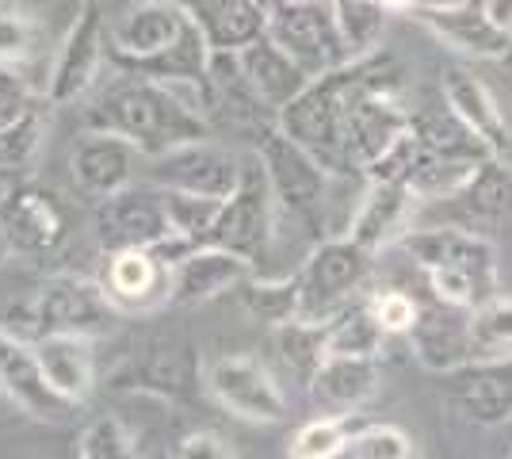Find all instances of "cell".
Returning <instances> with one entry per match:
<instances>
[{
  "label": "cell",
  "mask_w": 512,
  "mask_h": 459,
  "mask_svg": "<svg viewBox=\"0 0 512 459\" xmlns=\"http://www.w3.org/2000/svg\"><path fill=\"white\" fill-rule=\"evenodd\" d=\"M88 131H111L130 138L146 157H161V153L188 146V142H203L211 138V119L188 108L165 81L153 77H119L107 92L96 96V104L85 111Z\"/></svg>",
  "instance_id": "obj_1"
},
{
  "label": "cell",
  "mask_w": 512,
  "mask_h": 459,
  "mask_svg": "<svg viewBox=\"0 0 512 459\" xmlns=\"http://www.w3.org/2000/svg\"><path fill=\"white\" fill-rule=\"evenodd\" d=\"M115 314L119 310L111 306L104 284L58 272V276H46L20 306H12V322L8 326L23 322L12 333H20L27 341H39L46 333H81V337L96 341V337L111 333Z\"/></svg>",
  "instance_id": "obj_2"
},
{
  "label": "cell",
  "mask_w": 512,
  "mask_h": 459,
  "mask_svg": "<svg viewBox=\"0 0 512 459\" xmlns=\"http://www.w3.org/2000/svg\"><path fill=\"white\" fill-rule=\"evenodd\" d=\"M276 123L318 157L329 173H352L348 161V92L344 66L314 77L299 96L276 115Z\"/></svg>",
  "instance_id": "obj_3"
},
{
  "label": "cell",
  "mask_w": 512,
  "mask_h": 459,
  "mask_svg": "<svg viewBox=\"0 0 512 459\" xmlns=\"http://www.w3.org/2000/svg\"><path fill=\"white\" fill-rule=\"evenodd\" d=\"M260 169L272 184V196L283 215L318 230L321 211H325V188H329V169L321 165L302 142H295L283 127H264L256 142Z\"/></svg>",
  "instance_id": "obj_4"
},
{
  "label": "cell",
  "mask_w": 512,
  "mask_h": 459,
  "mask_svg": "<svg viewBox=\"0 0 512 459\" xmlns=\"http://www.w3.org/2000/svg\"><path fill=\"white\" fill-rule=\"evenodd\" d=\"M268 16V35L276 39L310 77H325L352 62L337 27L333 0H256Z\"/></svg>",
  "instance_id": "obj_5"
},
{
  "label": "cell",
  "mask_w": 512,
  "mask_h": 459,
  "mask_svg": "<svg viewBox=\"0 0 512 459\" xmlns=\"http://www.w3.org/2000/svg\"><path fill=\"white\" fill-rule=\"evenodd\" d=\"M371 268H375V253L348 234L318 241L306 264L295 272L302 287V318L329 322L333 314H341L344 306L360 299V291L371 280Z\"/></svg>",
  "instance_id": "obj_6"
},
{
  "label": "cell",
  "mask_w": 512,
  "mask_h": 459,
  "mask_svg": "<svg viewBox=\"0 0 512 459\" xmlns=\"http://www.w3.org/2000/svg\"><path fill=\"white\" fill-rule=\"evenodd\" d=\"M276 196H272V184L260 169V157L245 161V173L230 196L222 199V211L214 219L211 234L203 245H222L230 253H241L245 261H268V249H272V234H276Z\"/></svg>",
  "instance_id": "obj_7"
},
{
  "label": "cell",
  "mask_w": 512,
  "mask_h": 459,
  "mask_svg": "<svg viewBox=\"0 0 512 459\" xmlns=\"http://www.w3.org/2000/svg\"><path fill=\"white\" fill-rule=\"evenodd\" d=\"M107 50H111L107 8L100 0H81V8H77L73 23H69L62 46H58L50 77H46V100L58 104V108L77 104L88 88L96 85Z\"/></svg>",
  "instance_id": "obj_8"
},
{
  "label": "cell",
  "mask_w": 512,
  "mask_h": 459,
  "mask_svg": "<svg viewBox=\"0 0 512 459\" xmlns=\"http://www.w3.org/2000/svg\"><path fill=\"white\" fill-rule=\"evenodd\" d=\"M0 391L4 398L43 425H65L77 417V402H69L43 372L35 341H27L8 326H0Z\"/></svg>",
  "instance_id": "obj_9"
},
{
  "label": "cell",
  "mask_w": 512,
  "mask_h": 459,
  "mask_svg": "<svg viewBox=\"0 0 512 459\" xmlns=\"http://www.w3.org/2000/svg\"><path fill=\"white\" fill-rule=\"evenodd\" d=\"M207 391L222 410L249 425H279L287 421V394L253 356H222L207 372Z\"/></svg>",
  "instance_id": "obj_10"
},
{
  "label": "cell",
  "mask_w": 512,
  "mask_h": 459,
  "mask_svg": "<svg viewBox=\"0 0 512 459\" xmlns=\"http://www.w3.org/2000/svg\"><path fill=\"white\" fill-rule=\"evenodd\" d=\"M165 238H172V226L157 184L146 188L127 184L123 192L96 203V241L104 257L119 249H153Z\"/></svg>",
  "instance_id": "obj_11"
},
{
  "label": "cell",
  "mask_w": 512,
  "mask_h": 459,
  "mask_svg": "<svg viewBox=\"0 0 512 459\" xmlns=\"http://www.w3.org/2000/svg\"><path fill=\"white\" fill-rule=\"evenodd\" d=\"M417 364L436 375H451L474 360V306L448 299H428L417 310V322L406 333Z\"/></svg>",
  "instance_id": "obj_12"
},
{
  "label": "cell",
  "mask_w": 512,
  "mask_h": 459,
  "mask_svg": "<svg viewBox=\"0 0 512 459\" xmlns=\"http://www.w3.org/2000/svg\"><path fill=\"white\" fill-rule=\"evenodd\" d=\"M421 272H467L486 287H497V253L482 234L467 226H421L398 241Z\"/></svg>",
  "instance_id": "obj_13"
},
{
  "label": "cell",
  "mask_w": 512,
  "mask_h": 459,
  "mask_svg": "<svg viewBox=\"0 0 512 459\" xmlns=\"http://www.w3.org/2000/svg\"><path fill=\"white\" fill-rule=\"evenodd\" d=\"M150 184L157 188H184V192H199V196L226 199L241 184L245 161L237 153L211 146V138L203 142H188L176 150L150 157Z\"/></svg>",
  "instance_id": "obj_14"
},
{
  "label": "cell",
  "mask_w": 512,
  "mask_h": 459,
  "mask_svg": "<svg viewBox=\"0 0 512 459\" xmlns=\"http://www.w3.org/2000/svg\"><path fill=\"white\" fill-rule=\"evenodd\" d=\"M409 20L421 23L432 39L463 54V58H505L512 50V35L501 31L482 8V0H459V4H432L413 8Z\"/></svg>",
  "instance_id": "obj_15"
},
{
  "label": "cell",
  "mask_w": 512,
  "mask_h": 459,
  "mask_svg": "<svg viewBox=\"0 0 512 459\" xmlns=\"http://www.w3.org/2000/svg\"><path fill=\"white\" fill-rule=\"evenodd\" d=\"M146 153L138 150L130 138L111 131H88L69 157V176L77 184V192L88 199H107L115 192H123L127 184H134L138 161Z\"/></svg>",
  "instance_id": "obj_16"
},
{
  "label": "cell",
  "mask_w": 512,
  "mask_h": 459,
  "mask_svg": "<svg viewBox=\"0 0 512 459\" xmlns=\"http://www.w3.org/2000/svg\"><path fill=\"white\" fill-rule=\"evenodd\" d=\"M448 406L478 429L512 421V360H470L448 375Z\"/></svg>",
  "instance_id": "obj_17"
},
{
  "label": "cell",
  "mask_w": 512,
  "mask_h": 459,
  "mask_svg": "<svg viewBox=\"0 0 512 459\" xmlns=\"http://www.w3.org/2000/svg\"><path fill=\"white\" fill-rule=\"evenodd\" d=\"M188 23L192 16L176 0H130L127 12H119L111 23V54L123 66L146 62L169 50L188 31Z\"/></svg>",
  "instance_id": "obj_18"
},
{
  "label": "cell",
  "mask_w": 512,
  "mask_h": 459,
  "mask_svg": "<svg viewBox=\"0 0 512 459\" xmlns=\"http://www.w3.org/2000/svg\"><path fill=\"white\" fill-rule=\"evenodd\" d=\"M100 284L119 314H146L169 303L172 264L161 261L153 249H119L107 253Z\"/></svg>",
  "instance_id": "obj_19"
},
{
  "label": "cell",
  "mask_w": 512,
  "mask_h": 459,
  "mask_svg": "<svg viewBox=\"0 0 512 459\" xmlns=\"http://www.w3.org/2000/svg\"><path fill=\"white\" fill-rule=\"evenodd\" d=\"M253 261L241 253H230L222 245H192L180 261L172 264L169 306H199L211 303L226 291H237L253 276Z\"/></svg>",
  "instance_id": "obj_20"
},
{
  "label": "cell",
  "mask_w": 512,
  "mask_h": 459,
  "mask_svg": "<svg viewBox=\"0 0 512 459\" xmlns=\"http://www.w3.org/2000/svg\"><path fill=\"white\" fill-rule=\"evenodd\" d=\"M0 234L16 257H43L54 253L65 238V211L58 196L43 188H12L0 207Z\"/></svg>",
  "instance_id": "obj_21"
},
{
  "label": "cell",
  "mask_w": 512,
  "mask_h": 459,
  "mask_svg": "<svg viewBox=\"0 0 512 459\" xmlns=\"http://www.w3.org/2000/svg\"><path fill=\"white\" fill-rule=\"evenodd\" d=\"M413 207L417 196L409 192L406 184L394 180H367V192L360 196L352 222H348V238L360 241L363 249L379 253L390 249L413 230Z\"/></svg>",
  "instance_id": "obj_22"
},
{
  "label": "cell",
  "mask_w": 512,
  "mask_h": 459,
  "mask_svg": "<svg viewBox=\"0 0 512 459\" xmlns=\"http://www.w3.org/2000/svg\"><path fill=\"white\" fill-rule=\"evenodd\" d=\"M379 356H344V352H329L318 375L310 379V398L321 414L348 417L352 410H360L363 402H371L379 391Z\"/></svg>",
  "instance_id": "obj_23"
},
{
  "label": "cell",
  "mask_w": 512,
  "mask_h": 459,
  "mask_svg": "<svg viewBox=\"0 0 512 459\" xmlns=\"http://www.w3.org/2000/svg\"><path fill=\"white\" fill-rule=\"evenodd\" d=\"M440 96H444V104H448L497 157L512 146L509 119H505L497 96H493L490 85H486L482 77H474V73L463 66H448L440 73Z\"/></svg>",
  "instance_id": "obj_24"
},
{
  "label": "cell",
  "mask_w": 512,
  "mask_h": 459,
  "mask_svg": "<svg viewBox=\"0 0 512 459\" xmlns=\"http://www.w3.org/2000/svg\"><path fill=\"white\" fill-rule=\"evenodd\" d=\"M237 58H241L245 81H249V88L256 92V100L268 111H276V115L299 96L302 88L314 81L268 31H264L260 39H253L249 46H241Z\"/></svg>",
  "instance_id": "obj_25"
},
{
  "label": "cell",
  "mask_w": 512,
  "mask_h": 459,
  "mask_svg": "<svg viewBox=\"0 0 512 459\" xmlns=\"http://www.w3.org/2000/svg\"><path fill=\"white\" fill-rule=\"evenodd\" d=\"M192 16L214 50H241L268 31V16L256 0H176Z\"/></svg>",
  "instance_id": "obj_26"
},
{
  "label": "cell",
  "mask_w": 512,
  "mask_h": 459,
  "mask_svg": "<svg viewBox=\"0 0 512 459\" xmlns=\"http://www.w3.org/2000/svg\"><path fill=\"white\" fill-rule=\"evenodd\" d=\"M35 352L43 360L46 379L69 398V402H85L96 387V349L92 337L81 333H46L35 341Z\"/></svg>",
  "instance_id": "obj_27"
},
{
  "label": "cell",
  "mask_w": 512,
  "mask_h": 459,
  "mask_svg": "<svg viewBox=\"0 0 512 459\" xmlns=\"http://www.w3.org/2000/svg\"><path fill=\"white\" fill-rule=\"evenodd\" d=\"M211 50L214 46L207 43L203 27L192 20L188 31H184L169 50L153 54L146 62H134V66H127V69L130 73H142V77H153V81H203V77H211V73H207V69H211Z\"/></svg>",
  "instance_id": "obj_28"
},
{
  "label": "cell",
  "mask_w": 512,
  "mask_h": 459,
  "mask_svg": "<svg viewBox=\"0 0 512 459\" xmlns=\"http://www.w3.org/2000/svg\"><path fill=\"white\" fill-rule=\"evenodd\" d=\"M276 352L283 368L299 379V387H310V379L329 356V322L314 318H291L276 326Z\"/></svg>",
  "instance_id": "obj_29"
},
{
  "label": "cell",
  "mask_w": 512,
  "mask_h": 459,
  "mask_svg": "<svg viewBox=\"0 0 512 459\" xmlns=\"http://www.w3.org/2000/svg\"><path fill=\"white\" fill-rule=\"evenodd\" d=\"M409 127L413 134L425 142L428 150L451 153V157H470V161H482V157H493V150L470 131L467 123L455 115V111L444 104V108H417L409 111Z\"/></svg>",
  "instance_id": "obj_30"
},
{
  "label": "cell",
  "mask_w": 512,
  "mask_h": 459,
  "mask_svg": "<svg viewBox=\"0 0 512 459\" xmlns=\"http://www.w3.org/2000/svg\"><path fill=\"white\" fill-rule=\"evenodd\" d=\"M482 161H486V157H482ZM482 161L428 150L425 142H421L417 165H413V173H409V192L417 199H428V203H436V199H455L470 184V176L478 173Z\"/></svg>",
  "instance_id": "obj_31"
},
{
  "label": "cell",
  "mask_w": 512,
  "mask_h": 459,
  "mask_svg": "<svg viewBox=\"0 0 512 459\" xmlns=\"http://www.w3.org/2000/svg\"><path fill=\"white\" fill-rule=\"evenodd\" d=\"M241 310L264 322V326H283L291 318H302V287L299 276H283V280H256L249 276L245 284L237 287Z\"/></svg>",
  "instance_id": "obj_32"
},
{
  "label": "cell",
  "mask_w": 512,
  "mask_h": 459,
  "mask_svg": "<svg viewBox=\"0 0 512 459\" xmlns=\"http://www.w3.org/2000/svg\"><path fill=\"white\" fill-rule=\"evenodd\" d=\"M383 322L375 318L371 299H356L348 303L341 314L329 318V352H344V356H383L386 345Z\"/></svg>",
  "instance_id": "obj_33"
},
{
  "label": "cell",
  "mask_w": 512,
  "mask_h": 459,
  "mask_svg": "<svg viewBox=\"0 0 512 459\" xmlns=\"http://www.w3.org/2000/svg\"><path fill=\"white\" fill-rule=\"evenodd\" d=\"M333 12H337V27H341L352 62L383 50L386 20H390V8L383 0H333Z\"/></svg>",
  "instance_id": "obj_34"
},
{
  "label": "cell",
  "mask_w": 512,
  "mask_h": 459,
  "mask_svg": "<svg viewBox=\"0 0 512 459\" xmlns=\"http://www.w3.org/2000/svg\"><path fill=\"white\" fill-rule=\"evenodd\" d=\"M455 199L467 203L474 219H505L512 215V169L501 165V157L493 153L478 165V173L470 176V184Z\"/></svg>",
  "instance_id": "obj_35"
},
{
  "label": "cell",
  "mask_w": 512,
  "mask_h": 459,
  "mask_svg": "<svg viewBox=\"0 0 512 459\" xmlns=\"http://www.w3.org/2000/svg\"><path fill=\"white\" fill-rule=\"evenodd\" d=\"M161 199H165V215H169L172 234L192 241V245H203L214 219H218V211H222V199L184 192V188H161Z\"/></svg>",
  "instance_id": "obj_36"
},
{
  "label": "cell",
  "mask_w": 512,
  "mask_h": 459,
  "mask_svg": "<svg viewBox=\"0 0 512 459\" xmlns=\"http://www.w3.org/2000/svg\"><path fill=\"white\" fill-rule=\"evenodd\" d=\"M43 138H46V104H35L16 123L0 127V173L16 176L20 169H27L35 161V153L43 150Z\"/></svg>",
  "instance_id": "obj_37"
},
{
  "label": "cell",
  "mask_w": 512,
  "mask_h": 459,
  "mask_svg": "<svg viewBox=\"0 0 512 459\" xmlns=\"http://www.w3.org/2000/svg\"><path fill=\"white\" fill-rule=\"evenodd\" d=\"M474 360H512V299L505 295L474 306Z\"/></svg>",
  "instance_id": "obj_38"
},
{
  "label": "cell",
  "mask_w": 512,
  "mask_h": 459,
  "mask_svg": "<svg viewBox=\"0 0 512 459\" xmlns=\"http://www.w3.org/2000/svg\"><path fill=\"white\" fill-rule=\"evenodd\" d=\"M192 383H195L192 349L169 345V341L153 345L150 360H146V368H142V387H150V391H157V394H184Z\"/></svg>",
  "instance_id": "obj_39"
},
{
  "label": "cell",
  "mask_w": 512,
  "mask_h": 459,
  "mask_svg": "<svg viewBox=\"0 0 512 459\" xmlns=\"http://www.w3.org/2000/svg\"><path fill=\"white\" fill-rule=\"evenodd\" d=\"M77 456L81 459H130L138 456V433L130 429L123 417L104 414L88 425L77 440Z\"/></svg>",
  "instance_id": "obj_40"
},
{
  "label": "cell",
  "mask_w": 512,
  "mask_h": 459,
  "mask_svg": "<svg viewBox=\"0 0 512 459\" xmlns=\"http://www.w3.org/2000/svg\"><path fill=\"white\" fill-rule=\"evenodd\" d=\"M417 444L398 425H363L348 433L341 459H413Z\"/></svg>",
  "instance_id": "obj_41"
},
{
  "label": "cell",
  "mask_w": 512,
  "mask_h": 459,
  "mask_svg": "<svg viewBox=\"0 0 512 459\" xmlns=\"http://www.w3.org/2000/svg\"><path fill=\"white\" fill-rule=\"evenodd\" d=\"M344 440H348L344 417L321 414V417H314V421H306L299 433L291 437L287 456L291 459H333L344 452Z\"/></svg>",
  "instance_id": "obj_42"
},
{
  "label": "cell",
  "mask_w": 512,
  "mask_h": 459,
  "mask_svg": "<svg viewBox=\"0 0 512 459\" xmlns=\"http://www.w3.org/2000/svg\"><path fill=\"white\" fill-rule=\"evenodd\" d=\"M35 39H39V27L31 20V12L12 0H0V66H23L35 50Z\"/></svg>",
  "instance_id": "obj_43"
},
{
  "label": "cell",
  "mask_w": 512,
  "mask_h": 459,
  "mask_svg": "<svg viewBox=\"0 0 512 459\" xmlns=\"http://www.w3.org/2000/svg\"><path fill=\"white\" fill-rule=\"evenodd\" d=\"M371 310H375V318L383 322V329L390 333V337H406L409 329H413V322H417V310H421V303L413 299V295H406V291H375L371 295Z\"/></svg>",
  "instance_id": "obj_44"
},
{
  "label": "cell",
  "mask_w": 512,
  "mask_h": 459,
  "mask_svg": "<svg viewBox=\"0 0 512 459\" xmlns=\"http://www.w3.org/2000/svg\"><path fill=\"white\" fill-rule=\"evenodd\" d=\"M39 104L31 81L23 77V66H0V127L16 123L20 115Z\"/></svg>",
  "instance_id": "obj_45"
},
{
  "label": "cell",
  "mask_w": 512,
  "mask_h": 459,
  "mask_svg": "<svg viewBox=\"0 0 512 459\" xmlns=\"http://www.w3.org/2000/svg\"><path fill=\"white\" fill-rule=\"evenodd\" d=\"M172 456H180V459H234L237 448H234V440H226L222 433H214V429H195V433L176 440Z\"/></svg>",
  "instance_id": "obj_46"
},
{
  "label": "cell",
  "mask_w": 512,
  "mask_h": 459,
  "mask_svg": "<svg viewBox=\"0 0 512 459\" xmlns=\"http://www.w3.org/2000/svg\"><path fill=\"white\" fill-rule=\"evenodd\" d=\"M482 8L490 12V20L497 23L501 31L512 35V0H482Z\"/></svg>",
  "instance_id": "obj_47"
},
{
  "label": "cell",
  "mask_w": 512,
  "mask_h": 459,
  "mask_svg": "<svg viewBox=\"0 0 512 459\" xmlns=\"http://www.w3.org/2000/svg\"><path fill=\"white\" fill-rule=\"evenodd\" d=\"M390 12H413L417 8V0H383Z\"/></svg>",
  "instance_id": "obj_48"
},
{
  "label": "cell",
  "mask_w": 512,
  "mask_h": 459,
  "mask_svg": "<svg viewBox=\"0 0 512 459\" xmlns=\"http://www.w3.org/2000/svg\"><path fill=\"white\" fill-rule=\"evenodd\" d=\"M432 4H459V0H417V8H432Z\"/></svg>",
  "instance_id": "obj_49"
},
{
  "label": "cell",
  "mask_w": 512,
  "mask_h": 459,
  "mask_svg": "<svg viewBox=\"0 0 512 459\" xmlns=\"http://www.w3.org/2000/svg\"><path fill=\"white\" fill-rule=\"evenodd\" d=\"M8 253H12V249H8V241H4V234H0V261H4Z\"/></svg>",
  "instance_id": "obj_50"
},
{
  "label": "cell",
  "mask_w": 512,
  "mask_h": 459,
  "mask_svg": "<svg viewBox=\"0 0 512 459\" xmlns=\"http://www.w3.org/2000/svg\"><path fill=\"white\" fill-rule=\"evenodd\" d=\"M100 4H104V8H111V4H115V0H100Z\"/></svg>",
  "instance_id": "obj_51"
}]
</instances>
